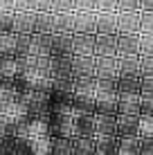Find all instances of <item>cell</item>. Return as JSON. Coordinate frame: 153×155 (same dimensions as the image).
<instances>
[{
  "instance_id": "cell-19",
  "label": "cell",
  "mask_w": 153,
  "mask_h": 155,
  "mask_svg": "<svg viewBox=\"0 0 153 155\" xmlns=\"http://www.w3.org/2000/svg\"><path fill=\"white\" fill-rule=\"evenodd\" d=\"M20 74V65H18V58H2L0 56V77H7V79H16Z\"/></svg>"
},
{
  "instance_id": "cell-6",
  "label": "cell",
  "mask_w": 153,
  "mask_h": 155,
  "mask_svg": "<svg viewBox=\"0 0 153 155\" xmlns=\"http://www.w3.org/2000/svg\"><path fill=\"white\" fill-rule=\"evenodd\" d=\"M117 92H101L95 97V115L117 117Z\"/></svg>"
},
{
  "instance_id": "cell-13",
  "label": "cell",
  "mask_w": 153,
  "mask_h": 155,
  "mask_svg": "<svg viewBox=\"0 0 153 155\" xmlns=\"http://www.w3.org/2000/svg\"><path fill=\"white\" fill-rule=\"evenodd\" d=\"M140 88H142V74H119V79H117V92L140 94Z\"/></svg>"
},
{
  "instance_id": "cell-25",
  "label": "cell",
  "mask_w": 153,
  "mask_h": 155,
  "mask_svg": "<svg viewBox=\"0 0 153 155\" xmlns=\"http://www.w3.org/2000/svg\"><path fill=\"white\" fill-rule=\"evenodd\" d=\"M140 94L142 97H153V77H142Z\"/></svg>"
},
{
  "instance_id": "cell-2",
  "label": "cell",
  "mask_w": 153,
  "mask_h": 155,
  "mask_svg": "<svg viewBox=\"0 0 153 155\" xmlns=\"http://www.w3.org/2000/svg\"><path fill=\"white\" fill-rule=\"evenodd\" d=\"M95 77L99 81H117L119 79V58L117 56L95 58Z\"/></svg>"
},
{
  "instance_id": "cell-4",
  "label": "cell",
  "mask_w": 153,
  "mask_h": 155,
  "mask_svg": "<svg viewBox=\"0 0 153 155\" xmlns=\"http://www.w3.org/2000/svg\"><path fill=\"white\" fill-rule=\"evenodd\" d=\"M97 135V117L95 113L75 115V137H95Z\"/></svg>"
},
{
  "instance_id": "cell-17",
  "label": "cell",
  "mask_w": 153,
  "mask_h": 155,
  "mask_svg": "<svg viewBox=\"0 0 153 155\" xmlns=\"http://www.w3.org/2000/svg\"><path fill=\"white\" fill-rule=\"evenodd\" d=\"M97 155H119V137H95Z\"/></svg>"
},
{
  "instance_id": "cell-7",
  "label": "cell",
  "mask_w": 153,
  "mask_h": 155,
  "mask_svg": "<svg viewBox=\"0 0 153 155\" xmlns=\"http://www.w3.org/2000/svg\"><path fill=\"white\" fill-rule=\"evenodd\" d=\"M142 43L138 34H119L117 36V56H138Z\"/></svg>"
},
{
  "instance_id": "cell-10",
  "label": "cell",
  "mask_w": 153,
  "mask_h": 155,
  "mask_svg": "<svg viewBox=\"0 0 153 155\" xmlns=\"http://www.w3.org/2000/svg\"><path fill=\"white\" fill-rule=\"evenodd\" d=\"M34 20H36V14H29V12L14 14V31L18 36H32L34 34Z\"/></svg>"
},
{
  "instance_id": "cell-15",
  "label": "cell",
  "mask_w": 153,
  "mask_h": 155,
  "mask_svg": "<svg viewBox=\"0 0 153 155\" xmlns=\"http://www.w3.org/2000/svg\"><path fill=\"white\" fill-rule=\"evenodd\" d=\"M72 155H97L95 137H75L72 140Z\"/></svg>"
},
{
  "instance_id": "cell-11",
  "label": "cell",
  "mask_w": 153,
  "mask_h": 155,
  "mask_svg": "<svg viewBox=\"0 0 153 155\" xmlns=\"http://www.w3.org/2000/svg\"><path fill=\"white\" fill-rule=\"evenodd\" d=\"M72 38L75 34H52V56L72 54Z\"/></svg>"
},
{
  "instance_id": "cell-14",
  "label": "cell",
  "mask_w": 153,
  "mask_h": 155,
  "mask_svg": "<svg viewBox=\"0 0 153 155\" xmlns=\"http://www.w3.org/2000/svg\"><path fill=\"white\" fill-rule=\"evenodd\" d=\"M97 117V135L95 137H117V117L95 115Z\"/></svg>"
},
{
  "instance_id": "cell-3",
  "label": "cell",
  "mask_w": 153,
  "mask_h": 155,
  "mask_svg": "<svg viewBox=\"0 0 153 155\" xmlns=\"http://www.w3.org/2000/svg\"><path fill=\"white\" fill-rule=\"evenodd\" d=\"M95 43H97V34H75V38H72V56L95 58Z\"/></svg>"
},
{
  "instance_id": "cell-9",
  "label": "cell",
  "mask_w": 153,
  "mask_h": 155,
  "mask_svg": "<svg viewBox=\"0 0 153 155\" xmlns=\"http://www.w3.org/2000/svg\"><path fill=\"white\" fill-rule=\"evenodd\" d=\"M18 45H20V36L16 31L0 34V56L2 58H18Z\"/></svg>"
},
{
  "instance_id": "cell-26",
  "label": "cell",
  "mask_w": 153,
  "mask_h": 155,
  "mask_svg": "<svg viewBox=\"0 0 153 155\" xmlns=\"http://www.w3.org/2000/svg\"><path fill=\"white\" fill-rule=\"evenodd\" d=\"M140 155H153V137H140Z\"/></svg>"
},
{
  "instance_id": "cell-1",
  "label": "cell",
  "mask_w": 153,
  "mask_h": 155,
  "mask_svg": "<svg viewBox=\"0 0 153 155\" xmlns=\"http://www.w3.org/2000/svg\"><path fill=\"white\" fill-rule=\"evenodd\" d=\"M47 133H50V140H56V137L75 140V115L72 113H52L50 119H47Z\"/></svg>"
},
{
  "instance_id": "cell-23",
  "label": "cell",
  "mask_w": 153,
  "mask_h": 155,
  "mask_svg": "<svg viewBox=\"0 0 153 155\" xmlns=\"http://www.w3.org/2000/svg\"><path fill=\"white\" fill-rule=\"evenodd\" d=\"M0 155H16V137H0Z\"/></svg>"
},
{
  "instance_id": "cell-12",
  "label": "cell",
  "mask_w": 153,
  "mask_h": 155,
  "mask_svg": "<svg viewBox=\"0 0 153 155\" xmlns=\"http://www.w3.org/2000/svg\"><path fill=\"white\" fill-rule=\"evenodd\" d=\"M99 56H117V36H97L95 58Z\"/></svg>"
},
{
  "instance_id": "cell-20",
  "label": "cell",
  "mask_w": 153,
  "mask_h": 155,
  "mask_svg": "<svg viewBox=\"0 0 153 155\" xmlns=\"http://www.w3.org/2000/svg\"><path fill=\"white\" fill-rule=\"evenodd\" d=\"M50 155H72V140H65V137H56V140H52Z\"/></svg>"
},
{
  "instance_id": "cell-22",
  "label": "cell",
  "mask_w": 153,
  "mask_h": 155,
  "mask_svg": "<svg viewBox=\"0 0 153 155\" xmlns=\"http://www.w3.org/2000/svg\"><path fill=\"white\" fill-rule=\"evenodd\" d=\"M140 137H153V117L140 115Z\"/></svg>"
},
{
  "instance_id": "cell-18",
  "label": "cell",
  "mask_w": 153,
  "mask_h": 155,
  "mask_svg": "<svg viewBox=\"0 0 153 155\" xmlns=\"http://www.w3.org/2000/svg\"><path fill=\"white\" fill-rule=\"evenodd\" d=\"M97 36H119V20L99 18L97 20Z\"/></svg>"
},
{
  "instance_id": "cell-24",
  "label": "cell",
  "mask_w": 153,
  "mask_h": 155,
  "mask_svg": "<svg viewBox=\"0 0 153 155\" xmlns=\"http://www.w3.org/2000/svg\"><path fill=\"white\" fill-rule=\"evenodd\" d=\"M140 115L153 117V97H142L140 94Z\"/></svg>"
},
{
  "instance_id": "cell-21",
  "label": "cell",
  "mask_w": 153,
  "mask_h": 155,
  "mask_svg": "<svg viewBox=\"0 0 153 155\" xmlns=\"http://www.w3.org/2000/svg\"><path fill=\"white\" fill-rule=\"evenodd\" d=\"M119 155H140V137L119 140Z\"/></svg>"
},
{
  "instance_id": "cell-5",
  "label": "cell",
  "mask_w": 153,
  "mask_h": 155,
  "mask_svg": "<svg viewBox=\"0 0 153 155\" xmlns=\"http://www.w3.org/2000/svg\"><path fill=\"white\" fill-rule=\"evenodd\" d=\"M117 137H140V117L138 115H117Z\"/></svg>"
},
{
  "instance_id": "cell-16",
  "label": "cell",
  "mask_w": 153,
  "mask_h": 155,
  "mask_svg": "<svg viewBox=\"0 0 153 155\" xmlns=\"http://www.w3.org/2000/svg\"><path fill=\"white\" fill-rule=\"evenodd\" d=\"M34 34H38V36H52L54 34V16L52 14H36Z\"/></svg>"
},
{
  "instance_id": "cell-8",
  "label": "cell",
  "mask_w": 153,
  "mask_h": 155,
  "mask_svg": "<svg viewBox=\"0 0 153 155\" xmlns=\"http://www.w3.org/2000/svg\"><path fill=\"white\" fill-rule=\"evenodd\" d=\"M117 115H138L140 117V94L117 92Z\"/></svg>"
}]
</instances>
